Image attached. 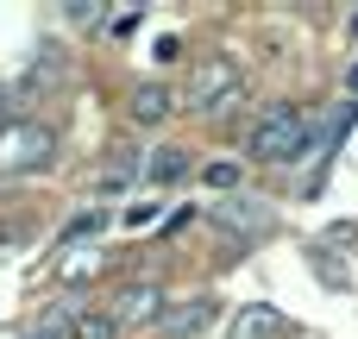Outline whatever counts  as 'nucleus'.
<instances>
[{
    "label": "nucleus",
    "mask_w": 358,
    "mask_h": 339,
    "mask_svg": "<svg viewBox=\"0 0 358 339\" xmlns=\"http://www.w3.org/2000/svg\"><path fill=\"white\" fill-rule=\"evenodd\" d=\"M208 182H214V189H220V195H227V189H233V182H239V170H233V164H208Z\"/></svg>",
    "instance_id": "16"
},
{
    "label": "nucleus",
    "mask_w": 358,
    "mask_h": 339,
    "mask_svg": "<svg viewBox=\"0 0 358 339\" xmlns=\"http://www.w3.org/2000/svg\"><path fill=\"white\" fill-rule=\"evenodd\" d=\"M346 82H352V94H358V63H352V75H346Z\"/></svg>",
    "instance_id": "17"
},
{
    "label": "nucleus",
    "mask_w": 358,
    "mask_h": 339,
    "mask_svg": "<svg viewBox=\"0 0 358 339\" xmlns=\"http://www.w3.org/2000/svg\"><path fill=\"white\" fill-rule=\"evenodd\" d=\"M195 164H189V151H176V145H164V151H151V164H145V176L157 182V189H170V182H182Z\"/></svg>",
    "instance_id": "9"
},
{
    "label": "nucleus",
    "mask_w": 358,
    "mask_h": 339,
    "mask_svg": "<svg viewBox=\"0 0 358 339\" xmlns=\"http://www.w3.org/2000/svg\"><path fill=\"white\" fill-rule=\"evenodd\" d=\"M214 220H220V226H233L239 239H258V233L271 226V208H264V201H252V195H227V201L214 208Z\"/></svg>",
    "instance_id": "6"
},
{
    "label": "nucleus",
    "mask_w": 358,
    "mask_h": 339,
    "mask_svg": "<svg viewBox=\"0 0 358 339\" xmlns=\"http://www.w3.org/2000/svg\"><path fill=\"white\" fill-rule=\"evenodd\" d=\"M239 94H245V69H239V57L214 50V57H201V63L189 69L182 107H189V113H227Z\"/></svg>",
    "instance_id": "1"
},
{
    "label": "nucleus",
    "mask_w": 358,
    "mask_h": 339,
    "mask_svg": "<svg viewBox=\"0 0 358 339\" xmlns=\"http://www.w3.org/2000/svg\"><path fill=\"white\" fill-rule=\"evenodd\" d=\"M170 107H176V101H170V88H164V82H138V88H132V120H138V126L170 120Z\"/></svg>",
    "instance_id": "8"
},
{
    "label": "nucleus",
    "mask_w": 358,
    "mask_h": 339,
    "mask_svg": "<svg viewBox=\"0 0 358 339\" xmlns=\"http://www.w3.org/2000/svg\"><path fill=\"white\" fill-rule=\"evenodd\" d=\"M227 339H283V315L271 302H245V308H233Z\"/></svg>",
    "instance_id": "7"
},
{
    "label": "nucleus",
    "mask_w": 358,
    "mask_h": 339,
    "mask_svg": "<svg viewBox=\"0 0 358 339\" xmlns=\"http://www.w3.org/2000/svg\"><path fill=\"white\" fill-rule=\"evenodd\" d=\"M101 226H107V214H101V208H94V214H82V220H76V226H69V233H63V245H69V239H94V233H101Z\"/></svg>",
    "instance_id": "14"
},
{
    "label": "nucleus",
    "mask_w": 358,
    "mask_h": 339,
    "mask_svg": "<svg viewBox=\"0 0 358 339\" xmlns=\"http://www.w3.org/2000/svg\"><path fill=\"white\" fill-rule=\"evenodd\" d=\"M214 321H220V302H214V296H195V302L157 315V333H164V339H195V333H208Z\"/></svg>",
    "instance_id": "5"
},
{
    "label": "nucleus",
    "mask_w": 358,
    "mask_h": 339,
    "mask_svg": "<svg viewBox=\"0 0 358 339\" xmlns=\"http://www.w3.org/2000/svg\"><path fill=\"white\" fill-rule=\"evenodd\" d=\"M69 19H76V25H94V19H101V0H69Z\"/></svg>",
    "instance_id": "15"
},
{
    "label": "nucleus",
    "mask_w": 358,
    "mask_h": 339,
    "mask_svg": "<svg viewBox=\"0 0 358 339\" xmlns=\"http://www.w3.org/2000/svg\"><path fill=\"white\" fill-rule=\"evenodd\" d=\"M132 176H138V151H132V145H113L107 164H101V189H126Z\"/></svg>",
    "instance_id": "10"
},
{
    "label": "nucleus",
    "mask_w": 358,
    "mask_h": 339,
    "mask_svg": "<svg viewBox=\"0 0 358 339\" xmlns=\"http://www.w3.org/2000/svg\"><path fill=\"white\" fill-rule=\"evenodd\" d=\"M138 19H145V6H120V13H107L101 25H107V38H132V31H138Z\"/></svg>",
    "instance_id": "11"
},
{
    "label": "nucleus",
    "mask_w": 358,
    "mask_h": 339,
    "mask_svg": "<svg viewBox=\"0 0 358 339\" xmlns=\"http://www.w3.org/2000/svg\"><path fill=\"white\" fill-rule=\"evenodd\" d=\"M346 25H352V38H358V13H352V19H346Z\"/></svg>",
    "instance_id": "18"
},
{
    "label": "nucleus",
    "mask_w": 358,
    "mask_h": 339,
    "mask_svg": "<svg viewBox=\"0 0 358 339\" xmlns=\"http://www.w3.org/2000/svg\"><path fill=\"white\" fill-rule=\"evenodd\" d=\"M94 271H101L94 252H63V283H82V277H94Z\"/></svg>",
    "instance_id": "12"
},
{
    "label": "nucleus",
    "mask_w": 358,
    "mask_h": 339,
    "mask_svg": "<svg viewBox=\"0 0 358 339\" xmlns=\"http://www.w3.org/2000/svg\"><path fill=\"white\" fill-rule=\"evenodd\" d=\"M157 308H164V289L157 283H126L107 315H113V327H145V321L157 327Z\"/></svg>",
    "instance_id": "4"
},
{
    "label": "nucleus",
    "mask_w": 358,
    "mask_h": 339,
    "mask_svg": "<svg viewBox=\"0 0 358 339\" xmlns=\"http://www.w3.org/2000/svg\"><path fill=\"white\" fill-rule=\"evenodd\" d=\"M113 315H76V339H113Z\"/></svg>",
    "instance_id": "13"
},
{
    "label": "nucleus",
    "mask_w": 358,
    "mask_h": 339,
    "mask_svg": "<svg viewBox=\"0 0 358 339\" xmlns=\"http://www.w3.org/2000/svg\"><path fill=\"white\" fill-rule=\"evenodd\" d=\"M57 157V132L44 120H13L0 132V176H31V170H50Z\"/></svg>",
    "instance_id": "3"
},
{
    "label": "nucleus",
    "mask_w": 358,
    "mask_h": 339,
    "mask_svg": "<svg viewBox=\"0 0 358 339\" xmlns=\"http://www.w3.org/2000/svg\"><path fill=\"white\" fill-rule=\"evenodd\" d=\"M308 113L302 107H271L258 126H252V138H245V151H252V164H296L302 151H308Z\"/></svg>",
    "instance_id": "2"
}]
</instances>
